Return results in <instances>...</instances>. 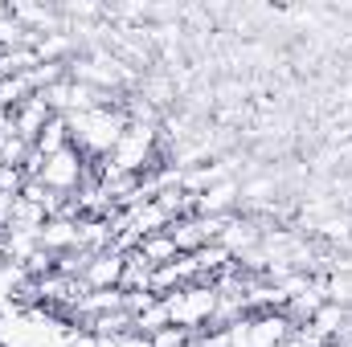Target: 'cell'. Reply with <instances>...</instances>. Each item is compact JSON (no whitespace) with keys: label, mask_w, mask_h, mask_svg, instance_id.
<instances>
[{"label":"cell","mask_w":352,"mask_h":347,"mask_svg":"<svg viewBox=\"0 0 352 347\" xmlns=\"http://www.w3.org/2000/svg\"><path fill=\"white\" fill-rule=\"evenodd\" d=\"M74 172H78V168H74V160H70V156H58V160L45 168V184H70Z\"/></svg>","instance_id":"cell-1"}]
</instances>
